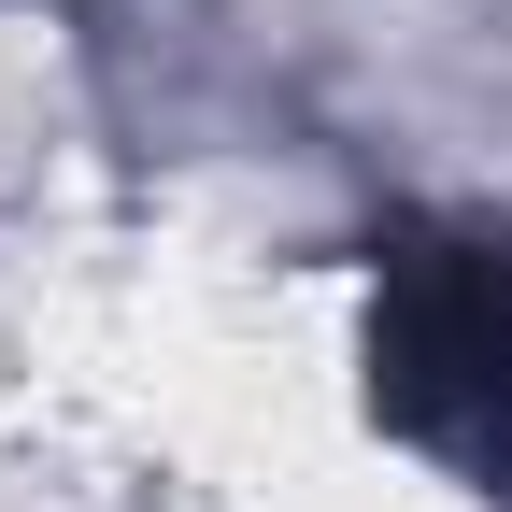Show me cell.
Instances as JSON below:
<instances>
[{"label": "cell", "instance_id": "obj_1", "mask_svg": "<svg viewBox=\"0 0 512 512\" xmlns=\"http://www.w3.org/2000/svg\"><path fill=\"white\" fill-rule=\"evenodd\" d=\"M356 384L399 456H427L470 498H512V228L498 214H399L370 242Z\"/></svg>", "mask_w": 512, "mask_h": 512}]
</instances>
